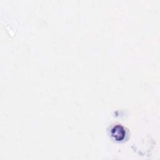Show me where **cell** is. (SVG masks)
<instances>
[{
	"label": "cell",
	"instance_id": "6da1fadb",
	"mask_svg": "<svg viewBox=\"0 0 160 160\" xmlns=\"http://www.w3.org/2000/svg\"><path fill=\"white\" fill-rule=\"evenodd\" d=\"M113 130V135L115 136L116 139H121L124 136V131L123 129L120 126H116L115 128Z\"/></svg>",
	"mask_w": 160,
	"mask_h": 160
}]
</instances>
